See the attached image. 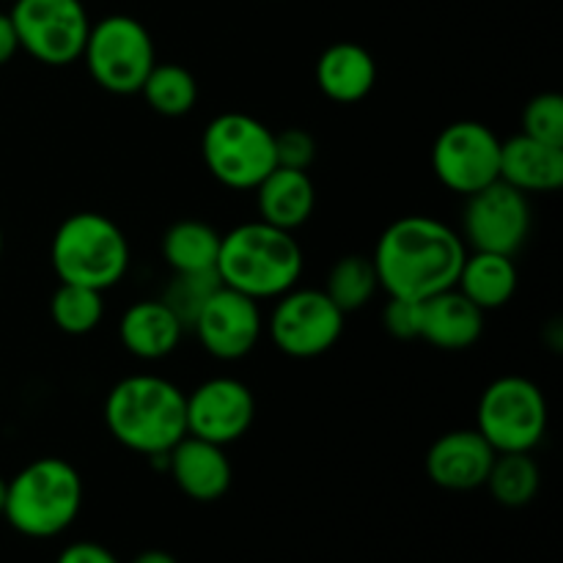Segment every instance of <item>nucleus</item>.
I'll use <instances>...</instances> for the list:
<instances>
[{
    "label": "nucleus",
    "instance_id": "f257e3e1",
    "mask_svg": "<svg viewBox=\"0 0 563 563\" xmlns=\"http://www.w3.org/2000/svg\"><path fill=\"white\" fill-rule=\"evenodd\" d=\"M465 256L460 231L429 214H407L379 234L372 262L385 295L423 302L456 286Z\"/></svg>",
    "mask_w": 563,
    "mask_h": 563
},
{
    "label": "nucleus",
    "instance_id": "f03ea898",
    "mask_svg": "<svg viewBox=\"0 0 563 563\" xmlns=\"http://www.w3.org/2000/svg\"><path fill=\"white\" fill-rule=\"evenodd\" d=\"M104 427L110 438L141 456L168 454L187 434L185 390L159 374H132L104 396Z\"/></svg>",
    "mask_w": 563,
    "mask_h": 563
},
{
    "label": "nucleus",
    "instance_id": "7ed1b4c3",
    "mask_svg": "<svg viewBox=\"0 0 563 563\" xmlns=\"http://www.w3.org/2000/svg\"><path fill=\"white\" fill-rule=\"evenodd\" d=\"M302 269L306 253L291 231L275 229L264 220H251L220 234L214 275L220 284L251 300H275L295 289Z\"/></svg>",
    "mask_w": 563,
    "mask_h": 563
},
{
    "label": "nucleus",
    "instance_id": "20e7f679",
    "mask_svg": "<svg viewBox=\"0 0 563 563\" xmlns=\"http://www.w3.org/2000/svg\"><path fill=\"white\" fill-rule=\"evenodd\" d=\"M82 495V478L71 462L38 456L5 484L3 517L22 537L53 539L77 520Z\"/></svg>",
    "mask_w": 563,
    "mask_h": 563
},
{
    "label": "nucleus",
    "instance_id": "39448f33",
    "mask_svg": "<svg viewBox=\"0 0 563 563\" xmlns=\"http://www.w3.org/2000/svg\"><path fill=\"white\" fill-rule=\"evenodd\" d=\"M132 253L115 220L99 212H75L55 229L49 264L60 284L108 291L124 280Z\"/></svg>",
    "mask_w": 563,
    "mask_h": 563
},
{
    "label": "nucleus",
    "instance_id": "423d86ee",
    "mask_svg": "<svg viewBox=\"0 0 563 563\" xmlns=\"http://www.w3.org/2000/svg\"><path fill=\"white\" fill-rule=\"evenodd\" d=\"M548 423V396L520 374L493 379L476 405V429L495 454H531L542 445Z\"/></svg>",
    "mask_w": 563,
    "mask_h": 563
},
{
    "label": "nucleus",
    "instance_id": "0eeeda50",
    "mask_svg": "<svg viewBox=\"0 0 563 563\" xmlns=\"http://www.w3.org/2000/svg\"><path fill=\"white\" fill-rule=\"evenodd\" d=\"M80 58L102 91L130 97L141 91L148 71L157 64V49L141 20L130 14H108L91 22Z\"/></svg>",
    "mask_w": 563,
    "mask_h": 563
},
{
    "label": "nucleus",
    "instance_id": "6e6552de",
    "mask_svg": "<svg viewBox=\"0 0 563 563\" xmlns=\"http://www.w3.org/2000/svg\"><path fill=\"white\" fill-rule=\"evenodd\" d=\"M201 157L209 174L229 190H256L278 168L275 132L247 113H220L201 135Z\"/></svg>",
    "mask_w": 563,
    "mask_h": 563
},
{
    "label": "nucleus",
    "instance_id": "1a4fd4ad",
    "mask_svg": "<svg viewBox=\"0 0 563 563\" xmlns=\"http://www.w3.org/2000/svg\"><path fill=\"white\" fill-rule=\"evenodd\" d=\"M344 319L346 313L324 295V289L295 286L275 297L273 311L264 319V333L284 355L311 361L339 344Z\"/></svg>",
    "mask_w": 563,
    "mask_h": 563
},
{
    "label": "nucleus",
    "instance_id": "9d476101",
    "mask_svg": "<svg viewBox=\"0 0 563 563\" xmlns=\"http://www.w3.org/2000/svg\"><path fill=\"white\" fill-rule=\"evenodd\" d=\"M11 25L22 53L44 66H71L86 47L91 16L82 0H14Z\"/></svg>",
    "mask_w": 563,
    "mask_h": 563
},
{
    "label": "nucleus",
    "instance_id": "9b49d317",
    "mask_svg": "<svg viewBox=\"0 0 563 563\" xmlns=\"http://www.w3.org/2000/svg\"><path fill=\"white\" fill-rule=\"evenodd\" d=\"M500 137L484 121H454L432 143V170L445 190L467 198L500 179Z\"/></svg>",
    "mask_w": 563,
    "mask_h": 563
},
{
    "label": "nucleus",
    "instance_id": "f8f14e48",
    "mask_svg": "<svg viewBox=\"0 0 563 563\" xmlns=\"http://www.w3.org/2000/svg\"><path fill=\"white\" fill-rule=\"evenodd\" d=\"M533 214L526 192L504 179L465 198L462 209V240L467 251L517 256L531 236Z\"/></svg>",
    "mask_w": 563,
    "mask_h": 563
},
{
    "label": "nucleus",
    "instance_id": "ddd939ff",
    "mask_svg": "<svg viewBox=\"0 0 563 563\" xmlns=\"http://www.w3.org/2000/svg\"><path fill=\"white\" fill-rule=\"evenodd\" d=\"M190 330L207 355L234 363L258 346L264 335V313L256 300L220 284L192 319Z\"/></svg>",
    "mask_w": 563,
    "mask_h": 563
},
{
    "label": "nucleus",
    "instance_id": "4468645a",
    "mask_svg": "<svg viewBox=\"0 0 563 563\" xmlns=\"http://www.w3.org/2000/svg\"><path fill=\"white\" fill-rule=\"evenodd\" d=\"M187 434L214 445H231L256 421V396L236 377H209L185 394Z\"/></svg>",
    "mask_w": 563,
    "mask_h": 563
},
{
    "label": "nucleus",
    "instance_id": "2eb2a0df",
    "mask_svg": "<svg viewBox=\"0 0 563 563\" xmlns=\"http://www.w3.org/2000/svg\"><path fill=\"white\" fill-rule=\"evenodd\" d=\"M495 456L498 454L478 434V429H451L429 445L423 467L440 489L471 493V489L484 487Z\"/></svg>",
    "mask_w": 563,
    "mask_h": 563
},
{
    "label": "nucleus",
    "instance_id": "dca6fc26",
    "mask_svg": "<svg viewBox=\"0 0 563 563\" xmlns=\"http://www.w3.org/2000/svg\"><path fill=\"white\" fill-rule=\"evenodd\" d=\"M176 487L181 495L198 504H214L223 498L234 482V467L223 445H214L209 440L185 434L174 449L168 451V467Z\"/></svg>",
    "mask_w": 563,
    "mask_h": 563
},
{
    "label": "nucleus",
    "instance_id": "f3484780",
    "mask_svg": "<svg viewBox=\"0 0 563 563\" xmlns=\"http://www.w3.org/2000/svg\"><path fill=\"white\" fill-rule=\"evenodd\" d=\"M484 335V311L456 286L423 300L421 339L443 352H465Z\"/></svg>",
    "mask_w": 563,
    "mask_h": 563
},
{
    "label": "nucleus",
    "instance_id": "a211bd4d",
    "mask_svg": "<svg viewBox=\"0 0 563 563\" xmlns=\"http://www.w3.org/2000/svg\"><path fill=\"white\" fill-rule=\"evenodd\" d=\"M185 335L181 319L163 300H137L121 313L119 339L121 346L137 361H163L174 355Z\"/></svg>",
    "mask_w": 563,
    "mask_h": 563
},
{
    "label": "nucleus",
    "instance_id": "6ab92c4d",
    "mask_svg": "<svg viewBox=\"0 0 563 563\" xmlns=\"http://www.w3.org/2000/svg\"><path fill=\"white\" fill-rule=\"evenodd\" d=\"M500 179L526 196L559 192L563 187V146L515 135L500 143Z\"/></svg>",
    "mask_w": 563,
    "mask_h": 563
},
{
    "label": "nucleus",
    "instance_id": "aec40b11",
    "mask_svg": "<svg viewBox=\"0 0 563 563\" xmlns=\"http://www.w3.org/2000/svg\"><path fill=\"white\" fill-rule=\"evenodd\" d=\"M313 77L330 102L355 104L377 86V60L363 44L335 42L319 55Z\"/></svg>",
    "mask_w": 563,
    "mask_h": 563
},
{
    "label": "nucleus",
    "instance_id": "412c9836",
    "mask_svg": "<svg viewBox=\"0 0 563 563\" xmlns=\"http://www.w3.org/2000/svg\"><path fill=\"white\" fill-rule=\"evenodd\" d=\"M253 192H256L258 220L275 225V229L291 231V234L302 229L317 209V190H313L308 170L278 165L258 181Z\"/></svg>",
    "mask_w": 563,
    "mask_h": 563
},
{
    "label": "nucleus",
    "instance_id": "4be33fe9",
    "mask_svg": "<svg viewBox=\"0 0 563 563\" xmlns=\"http://www.w3.org/2000/svg\"><path fill=\"white\" fill-rule=\"evenodd\" d=\"M517 286H520L517 262L515 256H504V253L467 251L456 275V289L484 313L498 311L506 302H511Z\"/></svg>",
    "mask_w": 563,
    "mask_h": 563
},
{
    "label": "nucleus",
    "instance_id": "5701e85b",
    "mask_svg": "<svg viewBox=\"0 0 563 563\" xmlns=\"http://www.w3.org/2000/svg\"><path fill=\"white\" fill-rule=\"evenodd\" d=\"M159 251L174 273H214L220 231L196 218L176 220L174 225L165 229Z\"/></svg>",
    "mask_w": 563,
    "mask_h": 563
},
{
    "label": "nucleus",
    "instance_id": "b1692460",
    "mask_svg": "<svg viewBox=\"0 0 563 563\" xmlns=\"http://www.w3.org/2000/svg\"><path fill=\"white\" fill-rule=\"evenodd\" d=\"M137 93L146 99L154 113L165 115V119H179V115H187L196 108L198 82L187 66L159 64L157 60Z\"/></svg>",
    "mask_w": 563,
    "mask_h": 563
},
{
    "label": "nucleus",
    "instance_id": "393cba45",
    "mask_svg": "<svg viewBox=\"0 0 563 563\" xmlns=\"http://www.w3.org/2000/svg\"><path fill=\"white\" fill-rule=\"evenodd\" d=\"M484 487L506 509H522L539 495L542 471L531 454H498Z\"/></svg>",
    "mask_w": 563,
    "mask_h": 563
},
{
    "label": "nucleus",
    "instance_id": "a878e982",
    "mask_svg": "<svg viewBox=\"0 0 563 563\" xmlns=\"http://www.w3.org/2000/svg\"><path fill=\"white\" fill-rule=\"evenodd\" d=\"M377 291V269H374L372 256H363V253H346V256H341L330 267L328 280H324V295L344 313L361 311L366 302L374 300Z\"/></svg>",
    "mask_w": 563,
    "mask_h": 563
},
{
    "label": "nucleus",
    "instance_id": "bb28decb",
    "mask_svg": "<svg viewBox=\"0 0 563 563\" xmlns=\"http://www.w3.org/2000/svg\"><path fill=\"white\" fill-rule=\"evenodd\" d=\"M49 319L66 335H88L104 319V291L60 284L49 297Z\"/></svg>",
    "mask_w": 563,
    "mask_h": 563
},
{
    "label": "nucleus",
    "instance_id": "cd10ccee",
    "mask_svg": "<svg viewBox=\"0 0 563 563\" xmlns=\"http://www.w3.org/2000/svg\"><path fill=\"white\" fill-rule=\"evenodd\" d=\"M218 286L220 280L214 273H174V278L168 280V286H165L159 300L181 319L185 328H190L192 319L198 317L203 302L209 300V295H212Z\"/></svg>",
    "mask_w": 563,
    "mask_h": 563
},
{
    "label": "nucleus",
    "instance_id": "c85d7f7f",
    "mask_svg": "<svg viewBox=\"0 0 563 563\" xmlns=\"http://www.w3.org/2000/svg\"><path fill=\"white\" fill-rule=\"evenodd\" d=\"M522 135L550 146H563V97L555 91L537 93L522 110Z\"/></svg>",
    "mask_w": 563,
    "mask_h": 563
},
{
    "label": "nucleus",
    "instance_id": "c756f323",
    "mask_svg": "<svg viewBox=\"0 0 563 563\" xmlns=\"http://www.w3.org/2000/svg\"><path fill=\"white\" fill-rule=\"evenodd\" d=\"M317 159V141L308 130L289 126L284 132H275V163L280 168L308 170Z\"/></svg>",
    "mask_w": 563,
    "mask_h": 563
},
{
    "label": "nucleus",
    "instance_id": "7c9ffc66",
    "mask_svg": "<svg viewBox=\"0 0 563 563\" xmlns=\"http://www.w3.org/2000/svg\"><path fill=\"white\" fill-rule=\"evenodd\" d=\"M423 302L405 300V297H388L383 308V328L399 341L421 339Z\"/></svg>",
    "mask_w": 563,
    "mask_h": 563
},
{
    "label": "nucleus",
    "instance_id": "2f4dec72",
    "mask_svg": "<svg viewBox=\"0 0 563 563\" xmlns=\"http://www.w3.org/2000/svg\"><path fill=\"white\" fill-rule=\"evenodd\" d=\"M55 563H119V559L97 542H75L58 555Z\"/></svg>",
    "mask_w": 563,
    "mask_h": 563
},
{
    "label": "nucleus",
    "instance_id": "473e14b6",
    "mask_svg": "<svg viewBox=\"0 0 563 563\" xmlns=\"http://www.w3.org/2000/svg\"><path fill=\"white\" fill-rule=\"evenodd\" d=\"M20 53V42H16V31L11 25L9 11H0V66L9 64L14 55Z\"/></svg>",
    "mask_w": 563,
    "mask_h": 563
},
{
    "label": "nucleus",
    "instance_id": "72a5a7b5",
    "mask_svg": "<svg viewBox=\"0 0 563 563\" xmlns=\"http://www.w3.org/2000/svg\"><path fill=\"white\" fill-rule=\"evenodd\" d=\"M130 563H176V559L165 550H146V553L135 555Z\"/></svg>",
    "mask_w": 563,
    "mask_h": 563
},
{
    "label": "nucleus",
    "instance_id": "f704fd0d",
    "mask_svg": "<svg viewBox=\"0 0 563 563\" xmlns=\"http://www.w3.org/2000/svg\"><path fill=\"white\" fill-rule=\"evenodd\" d=\"M5 484H9V482L0 476V517H3V509H5Z\"/></svg>",
    "mask_w": 563,
    "mask_h": 563
},
{
    "label": "nucleus",
    "instance_id": "c9c22d12",
    "mask_svg": "<svg viewBox=\"0 0 563 563\" xmlns=\"http://www.w3.org/2000/svg\"><path fill=\"white\" fill-rule=\"evenodd\" d=\"M0 256H3V231H0Z\"/></svg>",
    "mask_w": 563,
    "mask_h": 563
}]
</instances>
